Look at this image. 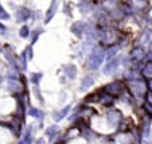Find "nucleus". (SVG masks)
<instances>
[{"instance_id": "nucleus-25", "label": "nucleus", "mask_w": 152, "mask_h": 144, "mask_svg": "<svg viewBox=\"0 0 152 144\" xmlns=\"http://www.w3.org/2000/svg\"><path fill=\"white\" fill-rule=\"evenodd\" d=\"M147 86L149 88V90H151V93H152V78H149V80H148V84H147Z\"/></svg>"}, {"instance_id": "nucleus-21", "label": "nucleus", "mask_w": 152, "mask_h": 144, "mask_svg": "<svg viewBox=\"0 0 152 144\" xmlns=\"http://www.w3.org/2000/svg\"><path fill=\"white\" fill-rule=\"evenodd\" d=\"M8 18H10L8 12H7L6 10L3 8V6L0 4V19H8Z\"/></svg>"}, {"instance_id": "nucleus-16", "label": "nucleus", "mask_w": 152, "mask_h": 144, "mask_svg": "<svg viewBox=\"0 0 152 144\" xmlns=\"http://www.w3.org/2000/svg\"><path fill=\"white\" fill-rule=\"evenodd\" d=\"M65 73L69 75V78H74L77 75V69L74 65H69V66H65Z\"/></svg>"}, {"instance_id": "nucleus-15", "label": "nucleus", "mask_w": 152, "mask_h": 144, "mask_svg": "<svg viewBox=\"0 0 152 144\" xmlns=\"http://www.w3.org/2000/svg\"><path fill=\"white\" fill-rule=\"evenodd\" d=\"M72 31H73V34H75V35H81L83 32V23H81V22L74 23L72 27Z\"/></svg>"}, {"instance_id": "nucleus-14", "label": "nucleus", "mask_w": 152, "mask_h": 144, "mask_svg": "<svg viewBox=\"0 0 152 144\" xmlns=\"http://www.w3.org/2000/svg\"><path fill=\"white\" fill-rule=\"evenodd\" d=\"M69 112H70V105H69V107H65L62 110H59V112L54 116V120L55 121H61L62 118H65L67 115H69Z\"/></svg>"}, {"instance_id": "nucleus-6", "label": "nucleus", "mask_w": 152, "mask_h": 144, "mask_svg": "<svg viewBox=\"0 0 152 144\" xmlns=\"http://www.w3.org/2000/svg\"><path fill=\"white\" fill-rule=\"evenodd\" d=\"M58 4H59V0H51V4H50L49 10L46 12V23H49L50 20L54 18L55 12L58 11Z\"/></svg>"}, {"instance_id": "nucleus-10", "label": "nucleus", "mask_w": 152, "mask_h": 144, "mask_svg": "<svg viewBox=\"0 0 152 144\" xmlns=\"http://www.w3.org/2000/svg\"><path fill=\"white\" fill-rule=\"evenodd\" d=\"M102 8L106 10L108 12H112V11H115V10L118 8V4H117V1H115V0H105L102 3Z\"/></svg>"}, {"instance_id": "nucleus-12", "label": "nucleus", "mask_w": 152, "mask_h": 144, "mask_svg": "<svg viewBox=\"0 0 152 144\" xmlns=\"http://www.w3.org/2000/svg\"><path fill=\"white\" fill-rule=\"evenodd\" d=\"M131 6H132L133 11H141L147 6V1L145 0H131Z\"/></svg>"}, {"instance_id": "nucleus-11", "label": "nucleus", "mask_w": 152, "mask_h": 144, "mask_svg": "<svg viewBox=\"0 0 152 144\" xmlns=\"http://www.w3.org/2000/svg\"><path fill=\"white\" fill-rule=\"evenodd\" d=\"M8 88L12 90V92H20L22 90V84H20L19 81L16 78H10L8 80Z\"/></svg>"}, {"instance_id": "nucleus-24", "label": "nucleus", "mask_w": 152, "mask_h": 144, "mask_svg": "<svg viewBox=\"0 0 152 144\" xmlns=\"http://www.w3.org/2000/svg\"><path fill=\"white\" fill-rule=\"evenodd\" d=\"M147 19H148V20H152V8L149 10L148 12H147Z\"/></svg>"}, {"instance_id": "nucleus-9", "label": "nucleus", "mask_w": 152, "mask_h": 144, "mask_svg": "<svg viewBox=\"0 0 152 144\" xmlns=\"http://www.w3.org/2000/svg\"><path fill=\"white\" fill-rule=\"evenodd\" d=\"M30 16H31V12L27 8H20L19 11L16 12V19L19 20V22H26Z\"/></svg>"}, {"instance_id": "nucleus-7", "label": "nucleus", "mask_w": 152, "mask_h": 144, "mask_svg": "<svg viewBox=\"0 0 152 144\" xmlns=\"http://www.w3.org/2000/svg\"><path fill=\"white\" fill-rule=\"evenodd\" d=\"M93 84H94V77H93V75H86V77H83L82 81H81L80 90L85 92V90H88L90 86H93Z\"/></svg>"}, {"instance_id": "nucleus-17", "label": "nucleus", "mask_w": 152, "mask_h": 144, "mask_svg": "<svg viewBox=\"0 0 152 144\" xmlns=\"http://www.w3.org/2000/svg\"><path fill=\"white\" fill-rule=\"evenodd\" d=\"M58 131H59V128H58L57 125H51V127H49V128H47V131H46V135L49 136L50 139H54V136L58 133Z\"/></svg>"}, {"instance_id": "nucleus-18", "label": "nucleus", "mask_w": 152, "mask_h": 144, "mask_svg": "<svg viewBox=\"0 0 152 144\" xmlns=\"http://www.w3.org/2000/svg\"><path fill=\"white\" fill-rule=\"evenodd\" d=\"M30 115H31L34 118H37V120H42L43 118V113L40 112L39 109H31L30 110Z\"/></svg>"}, {"instance_id": "nucleus-8", "label": "nucleus", "mask_w": 152, "mask_h": 144, "mask_svg": "<svg viewBox=\"0 0 152 144\" xmlns=\"http://www.w3.org/2000/svg\"><path fill=\"white\" fill-rule=\"evenodd\" d=\"M117 69H118V59L116 58V59H112L108 62V65L104 67V73L105 74H113Z\"/></svg>"}, {"instance_id": "nucleus-2", "label": "nucleus", "mask_w": 152, "mask_h": 144, "mask_svg": "<svg viewBox=\"0 0 152 144\" xmlns=\"http://www.w3.org/2000/svg\"><path fill=\"white\" fill-rule=\"evenodd\" d=\"M104 55H105L104 54V50L101 49V47H96L89 57L88 67L94 70V69H97L98 66H101V64H102V61H104Z\"/></svg>"}, {"instance_id": "nucleus-23", "label": "nucleus", "mask_w": 152, "mask_h": 144, "mask_svg": "<svg viewBox=\"0 0 152 144\" xmlns=\"http://www.w3.org/2000/svg\"><path fill=\"white\" fill-rule=\"evenodd\" d=\"M40 77H42V74H32V82H34V84H38L40 81Z\"/></svg>"}, {"instance_id": "nucleus-3", "label": "nucleus", "mask_w": 152, "mask_h": 144, "mask_svg": "<svg viewBox=\"0 0 152 144\" xmlns=\"http://www.w3.org/2000/svg\"><path fill=\"white\" fill-rule=\"evenodd\" d=\"M129 88H131V92L135 97H143L145 94V89H147V85L144 84V81L141 80H133L131 84H129Z\"/></svg>"}, {"instance_id": "nucleus-19", "label": "nucleus", "mask_w": 152, "mask_h": 144, "mask_svg": "<svg viewBox=\"0 0 152 144\" xmlns=\"http://www.w3.org/2000/svg\"><path fill=\"white\" fill-rule=\"evenodd\" d=\"M151 37H152V34L151 32H145V34L143 35V37H141V42H143L144 45H148L149 43V40H151Z\"/></svg>"}, {"instance_id": "nucleus-22", "label": "nucleus", "mask_w": 152, "mask_h": 144, "mask_svg": "<svg viewBox=\"0 0 152 144\" xmlns=\"http://www.w3.org/2000/svg\"><path fill=\"white\" fill-rule=\"evenodd\" d=\"M20 37H22V38L28 37V29H27L26 26H23V27H22V30H20Z\"/></svg>"}, {"instance_id": "nucleus-1", "label": "nucleus", "mask_w": 152, "mask_h": 144, "mask_svg": "<svg viewBox=\"0 0 152 144\" xmlns=\"http://www.w3.org/2000/svg\"><path fill=\"white\" fill-rule=\"evenodd\" d=\"M98 38H100L102 45H109L110 46V45H115L120 40V32L117 30L112 29V27H105L100 31Z\"/></svg>"}, {"instance_id": "nucleus-5", "label": "nucleus", "mask_w": 152, "mask_h": 144, "mask_svg": "<svg viewBox=\"0 0 152 144\" xmlns=\"http://www.w3.org/2000/svg\"><path fill=\"white\" fill-rule=\"evenodd\" d=\"M131 59L133 61V62H139V61H141L144 57H145V53H144V49L141 46H137L135 47V49L131 51Z\"/></svg>"}, {"instance_id": "nucleus-13", "label": "nucleus", "mask_w": 152, "mask_h": 144, "mask_svg": "<svg viewBox=\"0 0 152 144\" xmlns=\"http://www.w3.org/2000/svg\"><path fill=\"white\" fill-rule=\"evenodd\" d=\"M141 74H143V77L147 78V80L152 78V61H151V62H147V64L144 65Z\"/></svg>"}, {"instance_id": "nucleus-4", "label": "nucleus", "mask_w": 152, "mask_h": 144, "mask_svg": "<svg viewBox=\"0 0 152 144\" xmlns=\"http://www.w3.org/2000/svg\"><path fill=\"white\" fill-rule=\"evenodd\" d=\"M104 92H105L106 94L116 97V96H120L121 93L124 92V85L121 84V82H118V81H115V82H112V84L106 85L105 89H104Z\"/></svg>"}, {"instance_id": "nucleus-20", "label": "nucleus", "mask_w": 152, "mask_h": 144, "mask_svg": "<svg viewBox=\"0 0 152 144\" xmlns=\"http://www.w3.org/2000/svg\"><path fill=\"white\" fill-rule=\"evenodd\" d=\"M22 143H31V128H27V132H26V135H24V139H23V141Z\"/></svg>"}]
</instances>
